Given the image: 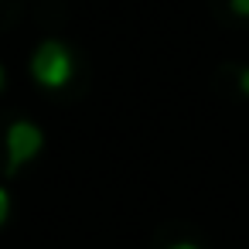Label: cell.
Wrapping results in <instances>:
<instances>
[{
  "label": "cell",
  "instance_id": "cell-1",
  "mask_svg": "<svg viewBox=\"0 0 249 249\" xmlns=\"http://www.w3.org/2000/svg\"><path fill=\"white\" fill-rule=\"evenodd\" d=\"M31 75L45 89H62L72 79V55L62 41H45L31 55Z\"/></svg>",
  "mask_w": 249,
  "mask_h": 249
},
{
  "label": "cell",
  "instance_id": "cell-5",
  "mask_svg": "<svg viewBox=\"0 0 249 249\" xmlns=\"http://www.w3.org/2000/svg\"><path fill=\"white\" fill-rule=\"evenodd\" d=\"M239 82H242V92L249 96V69H242V79H239Z\"/></svg>",
  "mask_w": 249,
  "mask_h": 249
},
{
  "label": "cell",
  "instance_id": "cell-7",
  "mask_svg": "<svg viewBox=\"0 0 249 249\" xmlns=\"http://www.w3.org/2000/svg\"><path fill=\"white\" fill-rule=\"evenodd\" d=\"M4 82H7V75H4V65H0V89H4Z\"/></svg>",
  "mask_w": 249,
  "mask_h": 249
},
{
  "label": "cell",
  "instance_id": "cell-2",
  "mask_svg": "<svg viewBox=\"0 0 249 249\" xmlns=\"http://www.w3.org/2000/svg\"><path fill=\"white\" fill-rule=\"evenodd\" d=\"M41 143H45V137H41V130H38L31 120L11 123V130H7V171H11V174L21 171L31 157H38Z\"/></svg>",
  "mask_w": 249,
  "mask_h": 249
},
{
  "label": "cell",
  "instance_id": "cell-3",
  "mask_svg": "<svg viewBox=\"0 0 249 249\" xmlns=\"http://www.w3.org/2000/svg\"><path fill=\"white\" fill-rule=\"evenodd\" d=\"M7 215H11V195H7L4 188H0V225L7 222Z\"/></svg>",
  "mask_w": 249,
  "mask_h": 249
},
{
  "label": "cell",
  "instance_id": "cell-4",
  "mask_svg": "<svg viewBox=\"0 0 249 249\" xmlns=\"http://www.w3.org/2000/svg\"><path fill=\"white\" fill-rule=\"evenodd\" d=\"M232 11L242 14V18H249V0H232Z\"/></svg>",
  "mask_w": 249,
  "mask_h": 249
},
{
  "label": "cell",
  "instance_id": "cell-6",
  "mask_svg": "<svg viewBox=\"0 0 249 249\" xmlns=\"http://www.w3.org/2000/svg\"><path fill=\"white\" fill-rule=\"evenodd\" d=\"M171 249H198V246H195V242H174Z\"/></svg>",
  "mask_w": 249,
  "mask_h": 249
}]
</instances>
